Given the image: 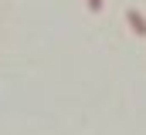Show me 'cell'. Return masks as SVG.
Instances as JSON below:
<instances>
[{
  "mask_svg": "<svg viewBox=\"0 0 146 135\" xmlns=\"http://www.w3.org/2000/svg\"><path fill=\"white\" fill-rule=\"evenodd\" d=\"M126 20H129V27H133V34H139V37H146V17L139 14V10H126Z\"/></svg>",
  "mask_w": 146,
  "mask_h": 135,
  "instance_id": "cell-1",
  "label": "cell"
},
{
  "mask_svg": "<svg viewBox=\"0 0 146 135\" xmlns=\"http://www.w3.org/2000/svg\"><path fill=\"white\" fill-rule=\"evenodd\" d=\"M85 3H88V10H92V14H99V10H102V3H106V0H85Z\"/></svg>",
  "mask_w": 146,
  "mask_h": 135,
  "instance_id": "cell-2",
  "label": "cell"
}]
</instances>
